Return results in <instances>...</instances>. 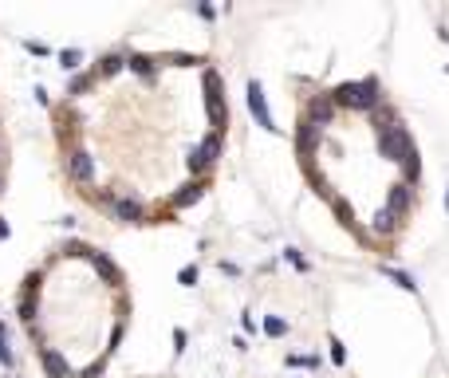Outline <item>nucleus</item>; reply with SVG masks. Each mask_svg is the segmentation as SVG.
Returning a JSON list of instances; mask_svg holds the SVG:
<instances>
[{
  "mask_svg": "<svg viewBox=\"0 0 449 378\" xmlns=\"http://www.w3.org/2000/svg\"><path fill=\"white\" fill-rule=\"evenodd\" d=\"M335 107H351V110H374L383 103V83L379 79H359V83H343L331 91Z\"/></svg>",
  "mask_w": 449,
  "mask_h": 378,
  "instance_id": "nucleus-1",
  "label": "nucleus"
},
{
  "mask_svg": "<svg viewBox=\"0 0 449 378\" xmlns=\"http://www.w3.org/2000/svg\"><path fill=\"white\" fill-rule=\"evenodd\" d=\"M414 150V138H410V130L402 123H386L379 126V154L386 158V162H398L402 166V158Z\"/></svg>",
  "mask_w": 449,
  "mask_h": 378,
  "instance_id": "nucleus-2",
  "label": "nucleus"
},
{
  "mask_svg": "<svg viewBox=\"0 0 449 378\" xmlns=\"http://www.w3.org/2000/svg\"><path fill=\"white\" fill-rule=\"evenodd\" d=\"M205 110H209V123L217 126V134H221L229 126V110H224V99H221V75L213 67L205 71Z\"/></svg>",
  "mask_w": 449,
  "mask_h": 378,
  "instance_id": "nucleus-3",
  "label": "nucleus"
},
{
  "mask_svg": "<svg viewBox=\"0 0 449 378\" xmlns=\"http://www.w3.org/2000/svg\"><path fill=\"white\" fill-rule=\"evenodd\" d=\"M217 158H221V134L213 130V134H209V138L201 142V146H197V150H193L190 158H185V166H190V173H193V177H201V173H205L209 166L217 162Z\"/></svg>",
  "mask_w": 449,
  "mask_h": 378,
  "instance_id": "nucleus-4",
  "label": "nucleus"
},
{
  "mask_svg": "<svg viewBox=\"0 0 449 378\" xmlns=\"http://www.w3.org/2000/svg\"><path fill=\"white\" fill-rule=\"evenodd\" d=\"M248 110H253L257 126H264L268 134H276V130H280V126H276V118H272V110H268V99H264L260 79H248Z\"/></svg>",
  "mask_w": 449,
  "mask_h": 378,
  "instance_id": "nucleus-5",
  "label": "nucleus"
},
{
  "mask_svg": "<svg viewBox=\"0 0 449 378\" xmlns=\"http://www.w3.org/2000/svg\"><path fill=\"white\" fill-rule=\"evenodd\" d=\"M316 150H320V126H316V123L304 114V118L296 123V154H300V158H311Z\"/></svg>",
  "mask_w": 449,
  "mask_h": 378,
  "instance_id": "nucleus-6",
  "label": "nucleus"
},
{
  "mask_svg": "<svg viewBox=\"0 0 449 378\" xmlns=\"http://www.w3.org/2000/svg\"><path fill=\"white\" fill-rule=\"evenodd\" d=\"M410 201H414V189L406 186V181H394L390 193H386V209H390V217L402 220L406 213H410Z\"/></svg>",
  "mask_w": 449,
  "mask_h": 378,
  "instance_id": "nucleus-7",
  "label": "nucleus"
},
{
  "mask_svg": "<svg viewBox=\"0 0 449 378\" xmlns=\"http://www.w3.org/2000/svg\"><path fill=\"white\" fill-rule=\"evenodd\" d=\"M67 173H71V181L87 186V181L95 177V158L87 154V150H71V158H67Z\"/></svg>",
  "mask_w": 449,
  "mask_h": 378,
  "instance_id": "nucleus-8",
  "label": "nucleus"
},
{
  "mask_svg": "<svg viewBox=\"0 0 449 378\" xmlns=\"http://www.w3.org/2000/svg\"><path fill=\"white\" fill-rule=\"evenodd\" d=\"M335 99H331V94H316V99H311V107H307V118H311V123L316 126H331L335 123Z\"/></svg>",
  "mask_w": 449,
  "mask_h": 378,
  "instance_id": "nucleus-9",
  "label": "nucleus"
},
{
  "mask_svg": "<svg viewBox=\"0 0 449 378\" xmlns=\"http://www.w3.org/2000/svg\"><path fill=\"white\" fill-rule=\"evenodd\" d=\"M40 362H44V375L48 378H71V366H67V359L55 346H44V351H40Z\"/></svg>",
  "mask_w": 449,
  "mask_h": 378,
  "instance_id": "nucleus-10",
  "label": "nucleus"
},
{
  "mask_svg": "<svg viewBox=\"0 0 449 378\" xmlns=\"http://www.w3.org/2000/svg\"><path fill=\"white\" fill-rule=\"evenodd\" d=\"M91 264H95V272H99L107 284H111V288H118V284H123V268L114 264L107 252H91Z\"/></svg>",
  "mask_w": 449,
  "mask_h": 378,
  "instance_id": "nucleus-11",
  "label": "nucleus"
},
{
  "mask_svg": "<svg viewBox=\"0 0 449 378\" xmlns=\"http://www.w3.org/2000/svg\"><path fill=\"white\" fill-rule=\"evenodd\" d=\"M111 205H114V220H123V225H138V220L146 217L142 201H130V197H118V201H111Z\"/></svg>",
  "mask_w": 449,
  "mask_h": 378,
  "instance_id": "nucleus-12",
  "label": "nucleus"
},
{
  "mask_svg": "<svg viewBox=\"0 0 449 378\" xmlns=\"http://www.w3.org/2000/svg\"><path fill=\"white\" fill-rule=\"evenodd\" d=\"M205 181H190V186H181V193H174V209H190V205H197L201 197H205Z\"/></svg>",
  "mask_w": 449,
  "mask_h": 378,
  "instance_id": "nucleus-13",
  "label": "nucleus"
},
{
  "mask_svg": "<svg viewBox=\"0 0 449 378\" xmlns=\"http://www.w3.org/2000/svg\"><path fill=\"white\" fill-rule=\"evenodd\" d=\"M379 272H383L386 280L398 284L402 292H418V284H414V276H410V272H402V268H390V264H379Z\"/></svg>",
  "mask_w": 449,
  "mask_h": 378,
  "instance_id": "nucleus-14",
  "label": "nucleus"
},
{
  "mask_svg": "<svg viewBox=\"0 0 449 378\" xmlns=\"http://www.w3.org/2000/svg\"><path fill=\"white\" fill-rule=\"evenodd\" d=\"M402 173H406V186H414L418 177H422V158H418V146L402 158Z\"/></svg>",
  "mask_w": 449,
  "mask_h": 378,
  "instance_id": "nucleus-15",
  "label": "nucleus"
},
{
  "mask_svg": "<svg viewBox=\"0 0 449 378\" xmlns=\"http://www.w3.org/2000/svg\"><path fill=\"white\" fill-rule=\"evenodd\" d=\"M394 225H398V220L390 217V209H379V213H374V220H370V229H374V233H379V236L394 233Z\"/></svg>",
  "mask_w": 449,
  "mask_h": 378,
  "instance_id": "nucleus-16",
  "label": "nucleus"
},
{
  "mask_svg": "<svg viewBox=\"0 0 449 378\" xmlns=\"http://www.w3.org/2000/svg\"><path fill=\"white\" fill-rule=\"evenodd\" d=\"M264 335H268V339H284V335H288V323H284L280 315H268V319H264Z\"/></svg>",
  "mask_w": 449,
  "mask_h": 378,
  "instance_id": "nucleus-17",
  "label": "nucleus"
},
{
  "mask_svg": "<svg viewBox=\"0 0 449 378\" xmlns=\"http://www.w3.org/2000/svg\"><path fill=\"white\" fill-rule=\"evenodd\" d=\"M79 60H83L79 47H67V51H60V67H64V71H75V67H79Z\"/></svg>",
  "mask_w": 449,
  "mask_h": 378,
  "instance_id": "nucleus-18",
  "label": "nucleus"
},
{
  "mask_svg": "<svg viewBox=\"0 0 449 378\" xmlns=\"http://www.w3.org/2000/svg\"><path fill=\"white\" fill-rule=\"evenodd\" d=\"M127 67L130 71H138V75H150V71H154V60H150V55H130Z\"/></svg>",
  "mask_w": 449,
  "mask_h": 378,
  "instance_id": "nucleus-19",
  "label": "nucleus"
},
{
  "mask_svg": "<svg viewBox=\"0 0 449 378\" xmlns=\"http://www.w3.org/2000/svg\"><path fill=\"white\" fill-rule=\"evenodd\" d=\"M331 205H335V217L343 220L347 229H355V213H351V205L343 201V197H335V201H331Z\"/></svg>",
  "mask_w": 449,
  "mask_h": 378,
  "instance_id": "nucleus-20",
  "label": "nucleus"
},
{
  "mask_svg": "<svg viewBox=\"0 0 449 378\" xmlns=\"http://www.w3.org/2000/svg\"><path fill=\"white\" fill-rule=\"evenodd\" d=\"M0 362H4V366H12V346H8V331H4V323H0Z\"/></svg>",
  "mask_w": 449,
  "mask_h": 378,
  "instance_id": "nucleus-21",
  "label": "nucleus"
},
{
  "mask_svg": "<svg viewBox=\"0 0 449 378\" xmlns=\"http://www.w3.org/2000/svg\"><path fill=\"white\" fill-rule=\"evenodd\" d=\"M197 280H201V276H197V268H193V264H185L181 272H177V284H181V288H193Z\"/></svg>",
  "mask_w": 449,
  "mask_h": 378,
  "instance_id": "nucleus-22",
  "label": "nucleus"
},
{
  "mask_svg": "<svg viewBox=\"0 0 449 378\" xmlns=\"http://www.w3.org/2000/svg\"><path fill=\"white\" fill-rule=\"evenodd\" d=\"M331 362H335V366H347V346L339 343L335 335H331Z\"/></svg>",
  "mask_w": 449,
  "mask_h": 378,
  "instance_id": "nucleus-23",
  "label": "nucleus"
},
{
  "mask_svg": "<svg viewBox=\"0 0 449 378\" xmlns=\"http://www.w3.org/2000/svg\"><path fill=\"white\" fill-rule=\"evenodd\" d=\"M123 67H127L123 55H107V60H103V75H114V71H123Z\"/></svg>",
  "mask_w": 449,
  "mask_h": 378,
  "instance_id": "nucleus-24",
  "label": "nucleus"
},
{
  "mask_svg": "<svg viewBox=\"0 0 449 378\" xmlns=\"http://www.w3.org/2000/svg\"><path fill=\"white\" fill-rule=\"evenodd\" d=\"M87 87H91V75H75L71 83H67V94H83Z\"/></svg>",
  "mask_w": 449,
  "mask_h": 378,
  "instance_id": "nucleus-25",
  "label": "nucleus"
},
{
  "mask_svg": "<svg viewBox=\"0 0 449 378\" xmlns=\"http://www.w3.org/2000/svg\"><path fill=\"white\" fill-rule=\"evenodd\" d=\"M288 366H307V370H316L320 359H304V355H288Z\"/></svg>",
  "mask_w": 449,
  "mask_h": 378,
  "instance_id": "nucleus-26",
  "label": "nucleus"
},
{
  "mask_svg": "<svg viewBox=\"0 0 449 378\" xmlns=\"http://www.w3.org/2000/svg\"><path fill=\"white\" fill-rule=\"evenodd\" d=\"M284 256H288V260H292V264H296V268H300V272H304V268H307V260H304V256H300V249H284Z\"/></svg>",
  "mask_w": 449,
  "mask_h": 378,
  "instance_id": "nucleus-27",
  "label": "nucleus"
},
{
  "mask_svg": "<svg viewBox=\"0 0 449 378\" xmlns=\"http://www.w3.org/2000/svg\"><path fill=\"white\" fill-rule=\"evenodd\" d=\"M99 375H103V359H99V362H91V366H83V370H79V378H99Z\"/></svg>",
  "mask_w": 449,
  "mask_h": 378,
  "instance_id": "nucleus-28",
  "label": "nucleus"
},
{
  "mask_svg": "<svg viewBox=\"0 0 449 378\" xmlns=\"http://www.w3.org/2000/svg\"><path fill=\"white\" fill-rule=\"evenodd\" d=\"M174 351H177V355H181V351H185V331H181V327L174 331Z\"/></svg>",
  "mask_w": 449,
  "mask_h": 378,
  "instance_id": "nucleus-29",
  "label": "nucleus"
},
{
  "mask_svg": "<svg viewBox=\"0 0 449 378\" xmlns=\"http://www.w3.org/2000/svg\"><path fill=\"white\" fill-rule=\"evenodd\" d=\"M174 60L181 63V67H193V63H205V60H201V55H174Z\"/></svg>",
  "mask_w": 449,
  "mask_h": 378,
  "instance_id": "nucleus-30",
  "label": "nucleus"
},
{
  "mask_svg": "<svg viewBox=\"0 0 449 378\" xmlns=\"http://www.w3.org/2000/svg\"><path fill=\"white\" fill-rule=\"evenodd\" d=\"M221 272H229V276H241V264H233V260H221Z\"/></svg>",
  "mask_w": 449,
  "mask_h": 378,
  "instance_id": "nucleus-31",
  "label": "nucleus"
},
{
  "mask_svg": "<svg viewBox=\"0 0 449 378\" xmlns=\"http://www.w3.org/2000/svg\"><path fill=\"white\" fill-rule=\"evenodd\" d=\"M197 16H205V20H213V16H217V8H213V4H197Z\"/></svg>",
  "mask_w": 449,
  "mask_h": 378,
  "instance_id": "nucleus-32",
  "label": "nucleus"
},
{
  "mask_svg": "<svg viewBox=\"0 0 449 378\" xmlns=\"http://www.w3.org/2000/svg\"><path fill=\"white\" fill-rule=\"evenodd\" d=\"M24 47H28L32 55H48V47H44V44H36V40H28V44H24Z\"/></svg>",
  "mask_w": 449,
  "mask_h": 378,
  "instance_id": "nucleus-33",
  "label": "nucleus"
},
{
  "mask_svg": "<svg viewBox=\"0 0 449 378\" xmlns=\"http://www.w3.org/2000/svg\"><path fill=\"white\" fill-rule=\"evenodd\" d=\"M8 233H12V229H8V220L0 217V240H8Z\"/></svg>",
  "mask_w": 449,
  "mask_h": 378,
  "instance_id": "nucleus-34",
  "label": "nucleus"
},
{
  "mask_svg": "<svg viewBox=\"0 0 449 378\" xmlns=\"http://www.w3.org/2000/svg\"><path fill=\"white\" fill-rule=\"evenodd\" d=\"M446 213H449V189H446Z\"/></svg>",
  "mask_w": 449,
  "mask_h": 378,
  "instance_id": "nucleus-35",
  "label": "nucleus"
}]
</instances>
